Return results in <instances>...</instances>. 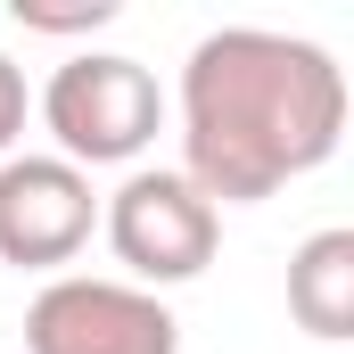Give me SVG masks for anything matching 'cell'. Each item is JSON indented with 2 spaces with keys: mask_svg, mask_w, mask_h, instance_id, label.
Returning <instances> with one entry per match:
<instances>
[{
  "mask_svg": "<svg viewBox=\"0 0 354 354\" xmlns=\"http://www.w3.org/2000/svg\"><path fill=\"white\" fill-rule=\"evenodd\" d=\"M346 140V66L272 25H223L181 66V165L174 174L223 214L256 206Z\"/></svg>",
  "mask_w": 354,
  "mask_h": 354,
  "instance_id": "1",
  "label": "cell"
},
{
  "mask_svg": "<svg viewBox=\"0 0 354 354\" xmlns=\"http://www.w3.org/2000/svg\"><path fill=\"white\" fill-rule=\"evenodd\" d=\"M41 124H50V157L66 165H132L157 132H165V91L140 58L124 50H75L50 83H41Z\"/></svg>",
  "mask_w": 354,
  "mask_h": 354,
  "instance_id": "2",
  "label": "cell"
},
{
  "mask_svg": "<svg viewBox=\"0 0 354 354\" xmlns=\"http://www.w3.org/2000/svg\"><path fill=\"white\" fill-rule=\"evenodd\" d=\"M99 231L115 248V264L132 272V288H181L214 264L223 248V214L174 174V165H140L115 181V198H99Z\"/></svg>",
  "mask_w": 354,
  "mask_h": 354,
  "instance_id": "3",
  "label": "cell"
},
{
  "mask_svg": "<svg viewBox=\"0 0 354 354\" xmlns=\"http://www.w3.org/2000/svg\"><path fill=\"white\" fill-rule=\"evenodd\" d=\"M25 354H181V322L132 280L58 272L25 305Z\"/></svg>",
  "mask_w": 354,
  "mask_h": 354,
  "instance_id": "4",
  "label": "cell"
},
{
  "mask_svg": "<svg viewBox=\"0 0 354 354\" xmlns=\"http://www.w3.org/2000/svg\"><path fill=\"white\" fill-rule=\"evenodd\" d=\"M99 231V189L66 157H0V264L58 272Z\"/></svg>",
  "mask_w": 354,
  "mask_h": 354,
  "instance_id": "5",
  "label": "cell"
},
{
  "mask_svg": "<svg viewBox=\"0 0 354 354\" xmlns=\"http://www.w3.org/2000/svg\"><path fill=\"white\" fill-rule=\"evenodd\" d=\"M288 313H297V330L322 338V346L354 338V231L346 223L313 231V239L288 256Z\"/></svg>",
  "mask_w": 354,
  "mask_h": 354,
  "instance_id": "6",
  "label": "cell"
},
{
  "mask_svg": "<svg viewBox=\"0 0 354 354\" xmlns=\"http://www.w3.org/2000/svg\"><path fill=\"white\" fill-rule=\"evenodd\" d=\"M25 33H99L115 25V0H17Z\"/></svg>",
  "mask_w": 354,
  "mask_h": 354,
  "instance_id": "7",
  "label": "cell"
},
{
  "mask_svg": "<svg viewBox=\"0 0 354 354\" xmlns=\"http://www.w3.org/2000/svg\"><path fill=\"white\" fill-rule=\"evenodd\" d=\"M25 107H33V99H25V66H17V58L0 50V157H17V132H25Z\"/></svg>",
  "mask_w": 354,
  "mask_h": 354,
  "instance_id": "8",
  "label": "cell"
}]
</instances>
